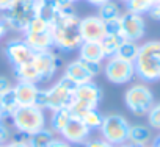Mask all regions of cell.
Returning <instances> with one entry per match:
<instances>
[{"label":"cell","instance_id":"cell-13","mask_svg":"<svg viewBox=\"0 0 160 147\" xmlns=\"http://www.w3.org/2000/svg\"><path fill=\"white\" fill-rule=\"evenodd\" d=\"M5 56L8 59V63L13 66V67H18V66H22V64H27L33 59L35 56V50L25 42V39L22 36L19 38H11L7 44H5Z\"/></svg>","mask_w":160,"mask_h":147},{"label":"cell","instance_id":"cell-15","mask_svg":"<svg viewBox=\"0 0 160 147\" xmlns=\"http://www.w3.org/2000/svg\"><path fill=\"white\" fill-rule=\"evenodd\" d=\"M60 138H63L72 145H83L91 138V131L78 117H71L68 125L60 133Z\"/></svg>","mask_w":160,"mask_h":147},{"label":"cell","instance_id":"cell-10","mask_svg":"<svg viewBox=\"0 0 160 147\" xmlns=\"http://www.w3.org/2000/svg\"><path fill=\"white\" fill-rule=\"evenodd\" d=\"M104 75L107 82L113 85H127L137 77V74L132 61H126L119 56H110L105 58Z\"/></svg>","mask_w":160,"mask_h":147},{"label":"cell","instance_id":"cell-32","mask_svg":"<svg viewBox=\"0 0 160 147\" xmlns=\"http://www.w3.org/2000/svg\"><path fill=\"white\" fill-rule=\"evenodd\" d=\"M11 88H13V85H11L10 78H7L5 75H0V96L5 94L7 91H10Z\"/></svg>","mask_w":160,"mask_h":147},{"label":"cell","instance_id":"cell-38","mask_svg":"<svg viewBox=\"0 0 160 147\" xmlns=\"http://www.w3.org/2000/svg\"><path fill=\"white\" fill-rule=\"evenodd\" d=\"M152 147H160V135L154 139V142H152Z\"/></svg>","mask_w":160,"mask_h":147},{"label":"cell","instance_id":"cell-31","mask_svg":"<svg viewBox=\"0 0 160 147\" xmlns=\"http://www.w3.org/2000/svg\"><path fill=\"white\" fill-rule=\"evenodd\" d=\"M3 147H30L27 138H18V139H10L8 142L3 144Z\"/></svg>","mask_w":160,"mask_h":147},{"label":"cell","instance_id":"cell-36","mask_svg":"<svg viewBox=\"0 0 160 147\" xmlns=\"http://www.w3.org/2000/svg\"><path fill=\"white\" fill-rule=\"evenodd\" d=\"M10 30H8V27H7V24L3 22V19L0 17V41L3 39V36H7V33H8Z\"/></svg>","mask_w":160,"mask_h":147},{"label":"cell","instance_id":"cell-18","mask_svg":"<svg viewBox=\"0 0 160 147\" xmlns=\"http://www.w3.org/2000/svg\"><path fill=\"white\" fill-rule=\"evenodd\" d=\"M77 50H78V56H77V58L83 59V61H87V63L99 64V66H101L102 61H105V55H104V50H102L101 42L83 41Z\"/></svg>","mask_w":160,"mask_h":147},{"label":"cell","instance_id":"cell-27","mask_svg":"<svg viewBox=\"0 0 160 147\" xmlns=\"http://www.w3.org/2000/svg\"><path fill=\"white\" fill-rule=\"evenodd\" d=\"M19 108L18 102H16V97H14V92H13V88L10 91H7L5 94H2V103H0V110L5 114V117H10L16 110Z\"/></svg>","mask_w":160,"mask_h":147},{"label":"cell","instance_id":"cell-28","mask_svg":"<svg viewBox=\"0 0 160 147\" xmlns=\"http://www.w3.org/2000/svg\"><path fill=\"white\" fill-rule=\"evenodd\" d=\"M148 124L151 128H155V130H160V102L154 103L152 108L148 111Z\"/></svg>","mask_w":160,"mask_h":147},{"label":"cell","instance_id":"cell-43","mask_svg":"<svg viewBox=\"0 0 160 147\" xmlns=\"http://www.w3.org/2000/svg\"><path fill=\"white\" fill-rule=\"evenodd\" d=\"M0 147H3V145H0Z\"/></svg>","mask_w":160,"mask_h":147},{"label":"cell","instance_id":"cell-30","mask_svg":"<svg viewBox=\"0 0 160 147\" xmlns=\"http://www.w3.org/2000/svg\"><path fill=\"white\" fill-rule=\"evenodd\" d=\"M10 139H11V128L5 122H2L0 124V145H3Z\"/></svg>","mask_w":160,"mask_h":147},{"label":"cell","instance_id":"cell-44","mask_svg":"<svg viewBox=\"0 0 160 147\" xmlns=\"http://www.w3.org/2000/svg\"><path fill=\"white\" fill-rule=\"evenodd\" d=\"M0 17H2V16H0Z\"/></svg>","mask_w":160,"mask_h":147},{"label":"cell","instance_id":"cell-37","mask_svg":"<svg viewBox=\"0 0 160 147\" xmlns=\"http://www.w3.org/2000/svg\"><path fill=\"white\" fill-rule=\"evenodd\" d=\"M107 2H110V0H87V3H90L91 7H96V8L102 7V5L107 3Z\"/></svg>","mask_w":160,"mask_h":147},{"label":"cell","instance_id":"cell-12","mask_svg":"<svg viewBox=\"0 0 160 147\" xmlns=\"http://www.w3.org/2000/svg\"><path fill=\"white\" fill-rule=\"evenodd\" d=\"M119 33L124 39L138 42L140 39H143V36L146 33L144 17L141 14L126 10L119 17Z\"/></svg>","mask_w":160,"mask_h":147},{"label":"cell","instance_id":"cell-24","mask_svg":"<svg viewBox=\"0 0 160 147\" xmlns=\"http://www.w3.org/2000/svg\"><path fill=\"white\" fill-rule=\"evenodd\" d=\"M158 0H127L126 2V10L137 13V14H149L152 11V8L157 5Z\"/></svg>","mask_w":160,"mask_h":147},{"label":"cell","instance_id":"cell-7","mask_svg":"<svg viewBox=\"0 0 160 147\" xmlns=\"http://www.w3.org/2000/svg\"><path fill=\"white\" fill-rule=\"evenodd\" d=\"M36 7H38V0H16L0 16L7 24L8 30H13L16 33H24L30 21L36 16Z\"/></svg>","mask_w":160,"mask_h":147},{"label":"cell","instance_id":"cell-25","mask_svg":"<svg viewBox=\"0 0 160 147\" xmlns=\"http://www.w3.org/2000/svg\"><path fill=\"white\" fill-rule=\"evenodd\" d=\"M138 49H140V44H138V42L124 39V41L121 42V45H119V49H118V53H116L115 56H119V58H122V59H126V61H132V63H133L135 58H137V55H138Z\"/></svg>","mask_w":160,"mask_h":147},{"label":"cell","instance_id":"cell-5","mask_svg":"<svg viewBox=\"0 0 160 147\" xmlns=\"http://www.w3.org/2000/svg\"><path fill=\"white\" fill-rule=\"evenodd\" d=\"M74 89H75V85H72L64 77H61L53 85L41 89L38 105L41 108H44L46 111H50V113L57 111V110L69 108V105L72 102Z\"/></svg>","mask_w":160,"mask_h":147},{"label":"cell","instance_id":"cell-39","mask_svg":"<svg viewBox=\"0 0 160 147\" xmlns=\"http://www.w3.org/2000/svg\"><path fill=\"white\" fill-rule=\"evenodd\" d=\"M2 122H5V114L2 113V110H0V124Z\"/></svg>","mask_w":160,"mask_h":147},{"label":"cell","instance_id":"cell-11","mask_svg":"<svg viewBox=\"0 0 160 147\" xmlns=\"http://www.w3.org/2000/svg\"><path fill=\"white\" fill-rule=\"evenodd\" d=\"M99 70H101L99 64H91V63H87L80 58H75L64 66L61 77H64L72 85L78 86V85L93 82L96 78V75L99 74Z\"/></svg>","mask_w":160,"mask_h":147},{"label":"cell","instance_id":"cell-33","mask_svg":"<svg viewBox=\"0 0 160 147\" xmlns=\"http://www.w3.org/2000/svg\"><path fill=\"white\" fill-rule=\"evenodd\" d=\"M49 147H74L72 144H69L68 141H64L63 138H60V136H55V139L50 142V145Z\"/></svg>","mask_w":160,"mask_h":147},{"label":"cell","instance_id":"cell-20","mask_svg":"<svg viewBox=\"0 0 160 147\" xmlns=\"http://www.w3.org/2000/svg\"><path fill=\"white\" fill-rule=\"evenodd\" d=\"M71 117H72V114L69 113L68 108L52 111V113H50V119H49L50 130H52L55 135H60V133L63 131V128L68 125V122L71 121Z\"/></svg>","mask_w":160,"mask_h":147},{"label":"cell","instance_id":"cell-14","mask_svg":"<svg viewBox=\"0 0 160 147\" xmlns=\"http://www.w3.org/2000/svg\"><path fill=\"white\" fill-rule=\"evenodd\" d=\"M78 30H80L82 41L101 42L102 38L107 35L105 22L98 14H91V16L82 17V19L78 21Z\"/></svg>","mask_w":160,"mask_h":147},{"label":"cell","instance_id":"cell-35","mask_svg":"<svg viewBox=\"0 0 160 147\" xmlns=\"http://www.w3.org/2000/svg\"><path fill=\"white\" fill-rule=\"evenodd\" d=\"M149 16H151L152 19H155V21H160V0L157 2V5L152 8V11L149 13Z\"/></svg>","mask_w":160,"mask_h":147},{"label":"cell","instance_id":"cell-9","mask_svg":"<svg viewBox=\"0 0 160 147\" xmlns=\"http://www.w3.org/2000/svg\"><path fill=\"white\" fill-rule=\"evenodd\" d=\"M129 128H130V124L122 114L110 113V114L104 116L99 131H101L102 139H105L108 144L116 147V145H121V144L127 142Z\"/></svg>","mask_w":160,"mask_h":147},{"label":"cell","instance_id":"cell-29","mask_svg":"<svg viewBox=\"0 0 160 147\" xmlns=\"http://www.w3.org/2000/svg\"><path fill=\"white\" fill-rule=\"evenodd\" d=\"M82 147H113L112 144H108L105 139L102 138H90Z\"/></svg>","mask_w":160,"mask_h":147},{"label":"cell","instance_id":"cell-34","mask_svg":"<svg viewBox=\"0 0 160 147\" xmlns=\"http://www.w3.org/2000/svg\"><path fill=\"white\" fill-rule=\"evenodd\" d=\"M14 2H16V0H0V14H3Z\"/></svg>","mask_w":160,"mask_h":147},{"label":"cell","instance_id":"cell-40","mask_svg":"<svg viewBox=\"0 0 160 147\" xmlns=\"http://www.w3.org/2000/svg\"><path fill=\"white\" fill-rule=\"evenodd\" d=\"M68 2H71V3H72V5H74V3H75V2H78V0H68Z\"/></svg>","mask_w":160,"mask_h":147},{"label":"cell","instance_id":"cell-23","mask_svg":"<svg viewBox=\"0 0 160 147\" xmlns=\"http://www.w3.org/2000/svg\"><path fill=\"white\" fill-rule=\"evenodd\" d=\"M28 144L30 147H49L50 142L55 139V133L50 130V128H42L39 131H36L35 135L28 136Z\"/></svg>","mask_w":160,"mask_h":147},{"label":"cell","instance_id":"cell-16","mask_svg":"<svg viewBox=\"0 0 160 147\" xmlns=\"http://www.w3.org/2000/svg\"><path fill=\"white\" fill-rule=\"evenodd\" d=\"M13 92L19 107H30V105H38L41 88L39 85L35 83L18 82L16 85H13Z\"/></svg>","mask_w":160,"mask_h":147},{"label":"cell","instance_id":"cell-41","mask_svg":"<svg viewBox=\"0 0 160 147\" xmlns=\"http://www.w3.org/2000/svg\"><path fill=\"white\" fill-rule=\"evenodd\" d=\"M116 2H124V3H126V2H127V0H116Z\"/></svg>","mask_w":160,"mask_h":147},{"label":"cell","instance_id":"cell-42","mask_svg":"<svg viewBox=\"0 0 160 147\" xmlns=\"http://www.w3.org/2000/svg\"><path fill=\"white\" fill-rule=\"evenodd\" d=\"M0 103H2V96H0Z\"/></svg>","mask_w":160,"mask_h":147},{"label":"cell","instance_id":"cell-1","mask_svg":"<svg viewBox=\"0 0 160 147\" xmlns=\"http://www.w3.org/2000/svg\"><path fill=\"white\" fill-rule=\"evenodd\" d=\"M13 69L18 82H28L35 85L49 83L60 69V56L53 50L38 52L30 63Z\"/></svg>","mask_w":160,"mask_h":147},{"label":"cell","instance_id":"cell-19","mask_svg":"<svg viewBox=\"0 0 160 147\" xmlns=\"http://www.w3.org/2000/svg\"><path fill=\"white\" fill-rule=\"evenodd\" d=\"M152 133L146 125H130L127 135V144L133 147H152Z\"/></svg>","mask_w":160,"mask_h":147},{"label":"cell","instance_id":"cell-4","mask_svg":"<svg viewBox=\"0 0 160 147\" xmlns=\"http://www.w3.org/2000/svg\"><path fill=\"white\" fill-rule=\"evenodd\" d=\"M11 124L13 128L24 135V136H32L36 131L42 130L47 127V114L46 110L41 108L39 105H30V107H19L11 116Z\"/></svg>","mask_w":160,"mask_h":147},{"label":"cell","instance_id":"cell-21","mask_svg":"<svg viewBox=\"0 0 160 147\" xmlns=\"http://www.w3.org/2000/svg\"><path fill=\"white\" fill-rule=\"evenodd\" d=\"M122 8L119 7V2L116 0H110V2L104 3L102 7L98 8V16L104 21V22H112V21H118L122 14Z\"/></svg>","mask_w":160,"mask_h":147},{"label":"cell","instance_id":"cell-2","mask_svg":"<svg viewBox=\"0 0 160 147\" xmlns=\"http://www.w3.org/2000/svg\"><path fill=\"white\" fill-rule=\"evenodd\" d=\"M80 17L74 13V7L61 11L57 19L52 22V38H53V49L60 52H74L82 44V36L78 30Z\"/></svg>","mask_w":160,"mask_h":147},{"label":"cell","instance_id":"cell-26","mask_svg":"<svg viewBox=\"0 0 160 147\" xmlns=\"http://www.w3.org/2000/svg\"><path fill=\"white\" fill-rule=\"evenodd\" d=\"M102 119H104V116L98 111V108L87 111L82 117H80V121H82V122L87 125V128H88L90 131H96V130H99L101 125H102Z\"/></svg>","mask_w":160,"mask_h":147},{"label":"cell","instance_id":"cell-8","mask_svg":"<svg viewBox=\"0 0 160 147\" xmlns=\"http://www.w3.org/2000/svg\"><path fill=\"white\" fill-rule=\"evenodd\" d=\"M124 103L135 116H146L155 103L154 92L146 83H133L124 92Z\"/></svg>","mask_w":160,"mask_h":147},{"label":"cell","instance_id":"cell-22","mask_svg":"<svg viewBox=\"0 0 160 147\" xmlns=\"http://www.w3.org/2000/svg\"><path fill=\"white\" fill-rule=\"evenodd\" d=\"M124 41V38L121 35H112V33H107L102 41H101V45H102V50H104V55L105 58H110V56H115L118 53V49L121 45V42Z\"/></svg>","mask_w":160,"mask_h":147},{"label":"cell","instance_id":"cell-3","mask_svg":"<svg viewBox=\"0 0 160 147\" xmlns=\"http://www.w3.org/2000/svg\"><path fill=\"white\" fill-rule=\"evenodd\" d=\"M135 74L143 83L160 80V41L151 39L140 44L138 55L133 61Z\"/></svg>","mask_w":160,"mask_h":147},{"label":"cell","instance_id":"cell-17","mask_svg":"<svg viewBox=\"0 0 160 147\" xmlns=\"http://www.w3.org/2000/svg\"><path fill=\"white\" fill-rule=\"evenodd\" d=\"M22 38L36 53L53 50V38H52L50 28L44 31H38V33H22Z\"/></svg>","mask_w":160,"mask_h":147},{"label":"cell","instance_id":"cell-6","mask_svg":"<svg viewBox=\"0 0 160 147\" xmlns=\"http://www.w3.org/2000/svg\"><path fill=\"white\" fill-rule=\"evenodd\" d=\"M101 100H102V89L94 82L83 83V85L75 86L72 102H71L68 110L72 114V117L80 119L87 111L98 108Z\"/></svg>","mask_w":160,"mask_h":147}]
</instances>
